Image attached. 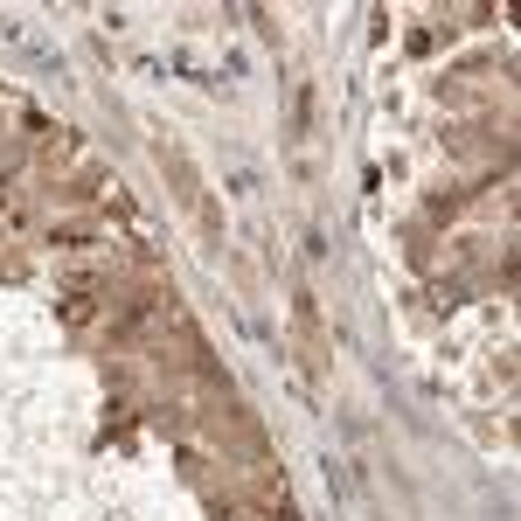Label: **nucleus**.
<instances>
[{
  "label": "nucleus",
  "instance_id": "obj_1",
  "mask_svg": "<svg viewBox=\"0 0 521 521\" xmlns=\"http://www.w3.org/2000/svg\"><path fill=\"white\" fill-rule=\"evenodd\" d=\"M98 237V223H63V230H49V244H91Z\"/></svg>",
  "mask_w": 521,
  "mask_h": 521
}]
</instances>
